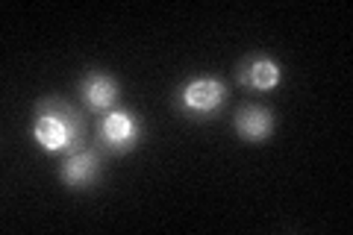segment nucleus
I'll return each instance as SVG.
<instances>
[{
  "label": "nucleus",
  "mask_w": 353,
  "mask_h": 235,
  "mask_svg": "<svg viewBox=\"0 0 353 235\" xmlns=\"http://www.w3.org/2000/svg\"><path fill=\"white\" fill-rule=\"evenodd\" d=\"M85 124L77 112L57 97H44L32 118V139L48 153H74L83 147Z\"/></svg>",
  "instance_id": "obj_1"
},
{
  "label": "nucleus",
  "mask_w": 353,
  "mask_h": 235,
  "mask_svg": "<svg viewBox=\"0 0 353 235\" xmlns=\"http://www.w3.org/2000/svg\"><path fill=\"white\" fill-rule=\"evenodd\" d=\"M224 83L215 76H194L176 92V106L183 115L192 118H212L224 106Z\"/></svg>",
  "instance_id": "obj_2"
},
{
  "label": "nucleus",
  "mask_w": 353,
  "mask_h": 235,
  "mask_svg": "<svg viewBox=\"0 0 353 235\" xmlns=\"http://www.w3.org/2000/svg\"><path fill=\"white\" fill-rule=\"evenodd\" d=\"M101 139L112 153H130L141 139V121L127 109H109L101 121Z\"/></svg>",
  "instance_id": "obj_3"
},
{
  "label": "nucleus",
  "mask_w": 353,
  "mask_h": 235,
  "mask_svg": "<svg viewBox=\"0 0 353 235\" xmlns=\"http://www.w3.org/2000/svg\"><path fill=\"white\" fill-rule=\"evenodd\" d=\"M59 176L68 188H88L97 176H101V156L92 147H80L65 156V162L59 167Z\"/></svg>",
  "instance_id": "obj_4"
},
{
  "label": "nucleus",
  "mask_w": 353,
  "mask_h": 235,
  "mask_svg": "<svg viewBox=\"0 0 353 235\" xmlns=\"http://www.w3.org/2000/svg\"><path fill=\"white\" fill-rule=\"evenodd\" d=\"M239 80L241 85H250L253 92H271V88L280 85L283 71L271 56H250L248 62H241Z\"/></svg>",
  "instance_id": "obj_5"
},
{
  "label": "nucleus",
  "mask_w": 353,
  "mask_h": 235,
  "mask_svg": "<svg viewBox=\"0 0 353 235\" xmlns=\"http://www.w3.org/2000/svg\"><path fill=\"white\" fill-rule=\"evenodd\" d=\"M236 132L245 141H265L274 132V112L265 106H245L236 115Z\"/></svg>",
  "instance_id": "obj_6"
},
{
  "label": "nucleus",
  "mask_w": 353,
  "mask_h": 235,
  "mask_svg": "<svg viewBox=\"0 0 353 235\" xmlns=\"http://www.w3.org/2000/svg\"><path fill=\"white\" fill-rule=\"evenodd\" d=\"M83 97L88 109L94 112H109L118 103V85L112 76H106L101 71H88L85 80H83Z\"/></svg>",
  "instance_id": "obj_7"
}]
</instances>
